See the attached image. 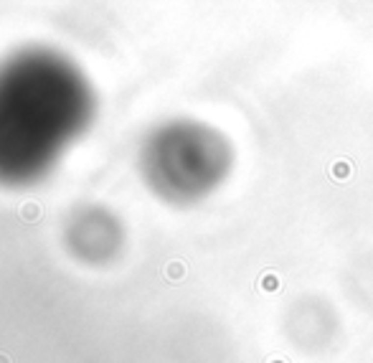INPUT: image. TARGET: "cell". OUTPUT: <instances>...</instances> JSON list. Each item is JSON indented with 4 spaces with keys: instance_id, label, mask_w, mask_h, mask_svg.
<instances>
[{
    "instance_id": "6da1fadb",
    "label": "cell",
    "mask_w": 373,
    "mask_h": 363,
    "mask_svg": "<svg viewBox=\"0 0 373 363\" xmlns=\"http://www.w3.org/2000/svg\"><path fill=\"white\" fill-rule=\"evenodd\" d=\"M18 214H21L26 221H38V216H41V206H38L36 201H26V203H21Z\"/></svg>"
},
{
    "instance_id": "7a4b0ae2",
    "label": "cell",
    "mask_w": 373,
    "mask_h": 363,
    "mask_svg": "<svg viewBox=\"0 0 373 363\" xmlns=\"http://www.w3.org/2000/svg\"><path fill=\"white\" fill-rule=\"evenodd\" d=\"M168 277L170 279H181L183 277V264H178V262L168 264Z\"/></svg>"
},
{
    "instance_id": "3957f363",
    "label": "cell",
    "mask_w": 373,
    "mask_h": 363,
    "mask_svg": "<svg viewBox=\"0 0 373 363\" xmlns=\"http://www.w3.org/2000/svg\"><path fill=\"white\" fill-rule=\"evenodd\" d=\"M0 363H10V358H8V356H3V353H0Z\"/></svg>"
}]
</instances>
